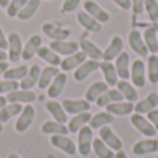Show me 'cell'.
I'll return each mask as SVG.
<instances>
[{
  "label": "cell",
  "mask_w": 158,
  "mask_h": 158,
  "mask_svg": "<svg viewBox=\"0 0 158 158\" xmlns=\"http://www.w3.org/2000/svg\"><path fill=\"white\" fill-rule=\"evenodd\" d=\"M92 143H93V129L90 126L85 125L78 132V146H77L79 154L82 157H87L90 154Z\"/></svg>",
  "instance_id": "1"
},
{
  "label": "cell",
  "mask_w": 158,
  "mask_h": 158,
  "mask_svg": "<svg viewBox=\"0 0 158 158\" xmlns=\"http://www.w3.org/2000/svg\"><path fill=\"white\" fill-rule=\"evenodd\" d=\"M131 123L133 125V128L137 132L147 137H154L157 135L156 128L153 126V123L147 119V117H144L143 114H132L131 115Z\"/></svg>",
  "instance_id": "2"
},
{
  "label": "cell",
  "mask_w": 158,
  "mask_h": 158,
  "mask_svg": "<svg viewBox=\"0 0 158 158\" xmlns=\"http://www.w3.org/2000/svg\"><path fill=\"white\" fill-rule=\"evenodd\" d=\"M33 119H35V108H33L32 104H27V106L22 108L21 114L18 115L15 122V131L18 133H24L28 129L31 128Z\"/></svg>",
  "instance_id": "3"
},
{
  "label": "cell",
  "mask_w": 158,
  "mask_h": 158,
  "mask_svg": "<svg viewBox=\"0 0 158 158\" xmlns=\"http://www.w3.org/2000/svg\"><path fill=\"white\" fill-rule=\"evenodd\" d=\"M146 64L143 60H135L131 67V81L133 82V86L137 89H142L146 86Z\"/></svg>",
  "instance_id": "4"
},
{
  "label": "cell",
  "mask_w": 158,
  "mask_h": 158,
  "mask_svg": "<svg viewBox=\"0 0 158 158\" xmlns=\"http://www.w3.org/2000/svg\"><path fill=\"white\" fill-rule=\"evenodd\" d=\"M8 40V60L11 63H17V61L21 58V54H22V39H21V35L18 32H11L7 38Z\"/></svg>",
  "instance_id": "5"
},
{
  "label": "cell",
  "mask_w": 158,
  "mask_h": 158,
  "mask_svg": "<svg viewBox=\"0 0 158 158\" xmlns=\"http://www.w3.org/2000/svg\"><path fill=\"white\" fill-rule=\"evenodd\" d=\"M50 143L60 151L65 153L67 156H75L77 154V144L67 135H53L50 137Z\"/></svg>",
  "instance_id": "6"
},
{
  "label": "cell",
  "mask_w": 158,
  "mask_h": 158,
  "mask_svg": "<svg viewBox=\"0 0 158 158\" xmlns=\"http://www.w3.org/2000/svg\"><path fill=\"white\" fill-rule=\"evenodd\" d=\"M132 153L135 156H147V154L158 153V140L154 137H147L144 140H139L133 144Z\"/></svg>",
  "instance_id": "7"
},
{
  "label": "cell",
  "mask_w": 158,
  "mask_h": 158,
  "mask_svg": "<svg viewBox=\"0 0 158 158\" xmlns=\"http://www.w3.org/2000/svg\"><path fill=\"white\" fill-rule=\"evenodd\" d=\"M50 49L56 52L58 56H71L79 52V42L75 40H52Z\"/></svg>",
  "instance_id": "8"
},
{
  "label": "cell",
  "mask_w": 158,
  "mask_h": 158,
  "mask_svg": "<svg viewBox=\"0 0 158 158\" xmlns=\"http://www.w3.org/2000/svg\"><path fill=\"white\" fill-rule=\"evenodd\" d=\"M128 40H129V46H131V49L133 50L137 56H140V57H147L148 56V49L144 43L143 35L137 29L131 31Z\"/></svg>",
  "instance_id": "9"
},
{
  "label": "cell",
  "mask_w": 158,
  "mask_h": 158,
  "mask_svg": "<svg viewBox=\"0 0 158 158\" xmlns=\"http://www.w3.org/2000/svg\"><path fill=\"white\" fill-rule=\"evenodd\" d=\"M83 8L89 15H92L94 19H97L100 24H106V22H108L110 18H111L108 11H106L101 6H98L97 3L93 2V0H86V2L83 3Z\"/></svg>",
  "instance_id": "10"
},
{
  "label": "cell",
  "mask_w": 158,
  "mask_h": 158,
  "mask_svg": "<svg viewBox=\"0 0 158 158\" xmlns=\"http://www.w3.org/2000/svg\"><path fill=\"white\" fill-rule=\"evenodd\" d=\"M42 31L52 40H67L71 36V31L69 29L57 27V25L52 24V22H46V24L42 25Z\"/></svg>",
  "instance_id": "11"
},
{
  "label": "cell",
  "mask_w": 158,
  "mask_h": 158,
  "mask_svg": "<svg viewBox=\"0 0 158 158\" xmlns=\"http://www.w3.org/2000/svg\"><path fill=\"white\" fill-rule=\"evenodd\" d=\"M100 139L114 151H119V150H122V147H123L122 140L117 136V133H115L108 125L100 128Z\"/></svg>",
  "instance_id": "12"
},
{
  "label": "cell",
  "mask_w": 158,
  "mask_h": 158,
  "mask_svg": "<svg viewBox=\"0 0 158 158\" xmlns=\"http://www.w3.org/2000/svg\"><path fill=\"white\" fill-rule=\"evenodd\" d=\"M97 69H100V61L97 60H86L75 69L74 72V79L77 82H82L85 81L90 74L96 72Z\"/></svg>",
  "instance_id": "13"
},
{
  "label": "cell",
  "mask_w": 158,
  "mask_h": 158,
  "mask_svg": "<svg viewBox=\"0 0 158 158\" xmlns=\"http://www.w3.org/2000/svg\"><path fill=\"white\" fill-rule=\"evenodd\" d=\"M123 52V40L121 36H112L110 44L103 52V61H112Z\"/></svg>",
  "instance_id": "14"
},
{
  "label": "cell",
  "mask_w": 158,
  "mask_h": 158,
  "mask_svg": "<svg viewBox=\"0 0 158 158\" xmlns=\"http://www.w3.org/2000/svg\"><path fill=\"white\" fill-rule=\"evenodd\" d=\"M77 19H78L79 25H81L82 28H85L87 32L98 33L103 29V24H100L97 19H94L92 15H89L86 11H79L77 14Z\"/></svg>",
  "instance_id": "15"
},
{
  "label": "cell",
  "mask_w": 158,
  "mask_h": 158,
  "mask_svg": "<svg viewBox=\"0 0 158 158\" xmlns=\"http://www.w3.org/2000/svg\"><path fill=\"white\" fill-rule=\"evenodd\" d=\"M79 49H81V52H83L85 56L89 57L90 60H97V61L103 60V50H101L97 44L93 43L92 40H89V39L82 38L81 40H79Z\"/></svg>",
  "instance_id": "16"
},
{
  "label": "cell",
  "mask_w": 158,
  "mask_h": 158,
  "mask_svg": "<svg viewBox=\"0 0 158 158\" xmlns=\"http://www.w3.org/2000/svg\"><path fill=\"white\" fill-rule=\"evenodd\" d=\"M61 104H63L67 114H74V115L90 111V108H92V104L87 100H85V98H82V100H69V98H67Z\"/></svg>",
  "instance_id": "17"
},
{
  "label": "cell",
  "mask_w": 158,
  "mask_h": 158,
  "mask_svg": "<svg viewBox=\"0 0 158 158\" xmlns=\"http://www.w3.org/2000/svg\"><path fill=\"white\" fill-rule=\"evenodd\" d=\"M129 64H131V56L126 52H122L117 58H115V69H117V74L119 79H125L128 81L131 78V68H129Z\"/></svg>",
  "instance_id": "18"
},
{
  "label": "cell",
  "mask_w": 158,
  "mask_h": 158,
  "mask_svg": "<svg viewBox=\"0 0 158 158\" xmlns=\"http://www.w3.org/2000/svg\"><path fill=\"white\" fill-rule=\"evenodd\" d=\"M42 68L38 64H33L29 69H28V74L24 77V79H21V83H19V89L24 90H32L33 87L38 85L39 77H40Z\"/></svg>",
  "instance_id": "19"
},
{
  "label": "cell",
  "mask_w": 158,
  "mask_h": 158,
  "mask_svg": "<svg viewBox=\"0 0 158 158\" xmlns=\"http://www.w3.org/2000/svg\"><path fill=\"white\" fill-rule=\"evenodd\" d=\"M135 104L131 101H117V103H112L106 106V111L112 114L114 117H126V115H131L133 112Z\"/></svg>",
  "instance_id": "20"
},
{
  "label": "cell",
  "mask_w": 158,
  "mask_h": 158,
  "mask_svg": "<svg viewBox=\"0 0 158 158\" xmlns=\"http://www.w3.org/2000/svg\"><path fill=\"white\" fill-rule=\"evenodd\" d=\"M67 81H68V77H67L65 72H60V74L52 81L49 87H47V96H49L52 100L57 98L58 96L63 93L64 87H65V85H67Z\"/></svg>",
  "instance_id": "21"
},
{
  "label": "cell",
  "mask_w": 158,
  "mask_h": 158,
  "mask_svg": "<svg viewBox=\"0 0 158 158\" xmlns=\"http://www.w3.org/2000/svg\"><path fill=\"white\" fill-rule=\"evenodd\" d=\"M40 46H42V38L39 35H32L29 39H28L27 43H25V46L22 47L21 58L25 61L33 58L36 54H38V50Z\"/></svg>",
  "instance_id": "22"
},
{
  "label": "cell",
  "mask_w": 158,
  "mask_h": 158,
  "mask_svg": "<svg viewBox=\"0 0 158 158\" xmlns=\"http://www.w3.org/2000/svg\"><path fill=\"white\" fill-rule=\"evenodd\" d=\"M157 106H158V94L156 92H153L148 96H146L143 100L137 101V103L135 104L133 111L136 112V114H147L148 111L154 110Z\"/></svg>",
  "instance_id": "23"
},
{
  "label": "cell",
  "mask_w": 158,
  "mask_h": 158,
  "mask_svg": "<svg viewBox=\"0 0 158 158\" xmlns=\"http://www.w3.org/2000/svg\"><path fill=\"white\" fill-rule=\"evenodd\" d=\"M7 101L10 103H27L31 104L36 100V94L35 92H31V90H24V89H17L14 92H10L7 94Z\"/></svg>",
  "instance_id": "24"
},
{
  "label": "cell",
  "mask_w": 158,
  "mask_h": 158,
  "mask_svg": "<svg viewBox=\"0 0 158 158\" xmlns=\"http://www.w3.org/2000/svg\"><path fill=\"white\" fill-rule=\"evenodd\" d=\"M100 69L103 72V77H104V81L108 86L111 87H115L119 81L118 78V74H117V69H115V65L111 63V61H101L100 63Z\"/></svg>",
  "instance_id": "25"
},
{
  "label": "cell",
  "mask_w": 158,
  "mask_h": 158,
  "mask_svg": "<svg viewBox=\"0 0 158 158\" xmlns=\"http://www.w3.org/2000/svg\"><path fill=\"white\" fill-rule=\"evenodd\" d=\"M44 107H46V110L49 111V114L54 118V121H57V122H60V123H65L67 121H68V117H67V112H65V110H64L63 104L57 103L56 100H50V101L44 103Z\"/></svg>",
  "instance_id": "26"
},
{
  "label": "cell",
  "mask_w": 158,
  "mask_h": 158,
  "mask_svg": "<svg viewBox=\"0 0 158 158\" xmlns=\"http://www.w3.org/2000/svg\"><path fill=\"white\" fill-rule=\"evenodd\" d=\"M143 39H144V43L147 46L148 52L151 54H157L158 53V28L156 25H151V27L146 28L144 33H143Z\"/></svg>",
  "instance_id": "27"
},
{
  "label": "cell",
  "mask_w": 158,
  "mask_h": 158,
  "mask_svg": "<svg viewBox=\"0 0 158 158\" xmlns=\"http://www.w3.org/2000/svg\"><path fill=\"white\" fill-rule=\"evenodd\" d=\"M83 61H86L85 53L77 52V53H74V54L67 56L65 58H63L60 67H61V69H63V72H67V71H71V69H77Z\"/></svg>",
  "instance_id": "28"
},
{
  "label": "cell",
  "mask_w": 158,
  "mask_h": 158,
  "mask_svg": "<svg viewBox=\"0 0 158 158\" xmlns=\"http://www.w3.org/2000/svg\"><path fill=\"white\" fill-rule=\"evenodd\" d=\"M117 89L121 92V94L123 96L126 101H131V103H136L137 97H139V93H137V89L133 86L132 83H129L125 79H121L117 83Z\"/></svg>",
  "instance_id": "29"
},
{
  "label": "cell",
  "mask_w": 158,
  "mask_h": 158,
  "mask_svg": "<svg viewBox=\"0 0 158 158\" xmlns=\"http://www.w3.org/2000/svg\"><path fill=\"white\" fill-rule=\"evenodd\" d=\"M106 90H108V85H107L106 82H103V81L94 82L93 85H90L89 89L85 93V100H87L89 103H96V101L98 100V97H100Z\"/></svg>",
  "instance_id": "30"
},
{
  "label": "cell",
  "mask_w": 158,
  "mask_h": 158,
  "mask_svg": "<svg viewBox=\"0 0 158 158\" xmlns=\"http://www.w3.org/2000/svg\"><path fill=\"white\" fill-rule=\"evenodd\" d=\"M60 72L61 71L57 67H53V65H49V67H46V68H43L40 72V77H39V81H38V87L42 90L47 89L49 85L52 83V81L57 77Z\"/></svg>",
  "instance_id": "31"
},
{
  "label": "cell",
  "mask_w": 158,
  "mask_h": 158,
  "mask_svg": "<svg viewBox=\"0 0 158 158\" xmlns=\"http://www.w3.org/2000/svg\"><path fill=\"white\" fill-rule=\"evenodd\" d=\"M90 118H92V114H90L89 111L74 115V117L71 118V121L68 122V132L69 133H78L79 129L89 123Z\"/></svg>",
  "instance_id": "32"
},
{
  "label": "cell",
  "mask_w": 158,
  "mask_h": 158,
  "mask_svg": "<svg viewBox=\"0 0 158 158\" xmlns=\"http://www.w3.org/2000/svg\"><path fill=\"white\" fill-rule=\"evenodd\" d=\"M114 121H115V117L112 114H110V112H107V111L97 112L96 115H92V118L89 121V126L94 131V129H100L106 125H110Z\"/></svg>",
  "instance_id": "33"
},
{
  "label": "cell",
  "mask_w": 158,
  "mask_h": 158,
  "mask_svg": "<svg viewBox=\"0 0 158 158\" xmlns=\"http://www.w3.org/2000/svg\"><path fill=\"white\" fill-rule=\"evenodd\" d=\"M123 100V96L121 94V92L118 89H108L103 93V94L98 97V100L96 101L98 107H106L108 104L112 103H117V101H122Z\"/></svg>",
  "instance_id": "34"
},
{
  "label": "cell",
  "mask_w": 158,
  "mask_h": 158,
  "mask_svg": "<svg viewBox=\"0 0 158 158\" xmlns=\"http://www.w3.org/2000/svg\"><path fill=\"white\" fill-rule=\"evenodd\" d=\"M42 133L44 135H68V126H65L64 123H60L57 121H46L42 125Z\"/></svg>",
  "instance_id": "35"
},
{
  "label": "cell",
  "mask_w": 158,
  "mask_h": 158,
  "mask_svg": "<svg viewBox=\"0 0 158 158\" xmlns=\"http://www.w3.org/2000/svg\"><path fill=\"white\" fill-rule=\"evenodd\" d=\"M38 56H39V58H42L43 61H46L49 65L58 67L61 64L60 56H58L56 52H53L49 46H40V47H39Z\"/></svg>",
  "instance_id": "36"
},
{
  "label": "cell",
  "mask_w": 158,
  "mask_h": 158,
  "mask_svg": "<svg viewBox=\"0 0 158 158\" xmlns=\"http://www.w3.org/2000/svg\"><path fill=\"white\" fill-rule=\"evenodd\" d=\"M39 7H40V0H28L24 7L21 8V11L18 13L17 18L21 19V21H28L35 15Z\"/></svg>",
  "instance_id": "37"
},
{
  "label": "cell",
  "mask_w": 158,
  "mask_h": 158,
  "mask_svg": "<svg viewBox=\"0 0 158 158\" xmlns=\"http://www.w3.org/2000/svg\"><path fill=\"white\" fill-rule=\"evenodd\" d=\"M22 108H24V107L19 103L6 104V106L0 110V122L4 123V122H7V121H10L13 117H15V115H19Z\"/></svg>",
  "instance_id": "38"
},
{
  "label": "cell",
  "mask_w": 158,
  "mask_h": 158,
  "mask_svg": "<svg viewBox=\"0 0 158 158\" xmlns=\"http://www.w3.org/2000/svg\"><path fill=\"white\" fill-rule=\"evenodd\" d=\"M92 147H93L94 154L97 156V158H114L115 157L114 150H111V148H110L108 146L100 139V137L93 139Z\"/></svg>",
  "instance_id": "39"
},
{
  "label": "cell",
  "mask_w": 158,
  "mask_h": 158,
  "mask_svg": "<svg viewBox=\"0 0 158 158\" xmlns=\"http://www.w3.org/2000/svg\"><path fill=\"white\" fill-rule=\"evenodd\" d=\"M28 67L27 65H21V67H15V68H7L3 74V78L6 81H19L24 79V77L28 74Z\"/></svg>",
  "instance_id": "40"
},
{
  "label": "cell",
  "mask_w": 158,
  "mask_h": 158,
  "mask_svg": "<svg viewBox=\"0 0 158 158\" xmlns=\"http://www.w3.org/2000/svg\"><path fill=\"white\" fill-rule=\"evenodd\" d=\"M148 69V81L151 83H158V56L157 54H150L148 56V64H147Z\"/></svg>",
  "instance_id": "41"
},
{
  "label": "cell",
  "mask_w": 158,
  "mask_h": 158,
  "mask_svg": "<svg viewBox=\"0 0 158 158\" xmlns=\"http://www.w3.org/2000/svg\"><path fill=\"white\" fill-rule=\"evenodd\" d=\"M144 11L147 13L148 19L151 22L158 21V2L157 0H146L144 2Z\"/></svg>",
  "instance_id": "42"
},
{
  "label": "cell",
  "mask_w": 158,
  "mask_h": 158,
  "mask_svg": "<svg viewBox=\"0 0 158 158\" xmlns=\"http://www.w3.org/2000/svg\"><path fill=\"white\" fill-rule=\"evenodd\" d=\"M28 0H11L10 4L7 6V8H6V13H7V15L10 17V18H14V17L18 15V13L21 11V8L25 6V3H27Z\"/></svg>",
  "instance_id": "43"
},
{
  "label": "cell",
  "mask_w": 158,
  "mask_h": 158,
  "mask_svg": "<svg viewBox=\"0 0 158 158\" xmlns=\"http://www.w3.org/2000/svg\"><path fill=\"white\" fill-rule=\"evenodd\" d=\"M17 89H19V83L17 81H0V96L8 94Z\"/></svg>",
  "instance_id": "44"
},
{
  "label": "cell",
  "mask_w": 158,
  "mask_h": 158,
  "mask_svg": "<svg viewBox=\"0 0 158 158\" xmlns=\"http://www.w3.org/2000/svg\"><path fill=\"white\" fill-rule=\"evenodd\" d=\"M81 4V0H64L63 7H61V13L63 14H68L75 11Z\"/></svg>",
  "instance_id": "45"
},
{
  "label": "cell",
  "mask_w": 158,
  "mask_h": 158,
  "mask_svg": "<svg viewBox=\"0 0 158 158\" xmlns=\"http://www.w3.org/2000/svg\"><path fill=\"white\" fill-rule=\"evenodd\" d=\"M144 2L146 0H132V11L136 15H139L144 11Z\"/></svg>",
  "instance_id": "46"
},
{
  "label": "cell",
  "mask_w": 158,
  "mask_h": 158,
  "mask_svg": "<svg viewBox=\"0 0 158 158\" xmlns=\"http://www.w3.org/2000/svg\"><path fill=\"white\" fill-rule=\"evenodd\" d=\"M147 119L153 123V126L156 128L157 133H158V110H151V111L147 112Z\"/></svg>",
  "instance_id": "47"
},
{
  "label": "cell",
  "mask_w": 158,
  "mask_h": 158,
  "mask_svg": "<svg viewBox=\"0 0 158 158\" xmlns=\"http://www.w3.org/2000/svg\"><path fill=\"white\" fill-rule=\"evenodd\" d=\"M112 2L122 10H131L132 8V0H112Z\"/></svg>",
  "instance_id": "48"
},
{
  "label": "cell",
  "mask_w": 158,
  "mask_h": 158,
  "mask_svg": "<svg viewBox=\"0 0 158 158\" xmlns=\"http://www.w3.org/2000/svg\"><path fill=\"white\" fill-rule=\"evenodd\" d=\"M0 49L2 50L8 49V40H7V38H6V35H4L2 28H0Z\"/></svg>",
  "instance_id": "49"
},
{
  "label": "cell",
  "mask_w": 158,
  "mask_h": 158,
  "mask_svg": "<svg viewBox=\"0 0 158 158\" xmlns=\"http://www.w3.org/2000/svg\"><path fill=\"white\" fill-rule=\"evenodd\" d=\"M7 68H10L7 61H0V77H3V74H4V71Z\"/></svg>",
  "instance_id": "50"
},
{
  "label": "cell",
  "mask_w": 158,
  "mask_h": 158,
  "mask_svg": "<svg viewBox=\"0 0 158 158\" xmlns=\"http://www.w3.org/2000/svg\"><path fill=\"white\" fill-rule=\"evenodd\" d=\"M114 158H129V157H128V154H126L123 150H119V151H117V153H115Z\"/></svg>",
  "instance_id": "51"
},
{
  "label": "cell",
  "mask_w": 158,
  "mask_h": 158,
  "mask_svg": "<svg viewBox=\"0 0 158 158\" xmlns=\"http://www.w3.org/2000/svg\"><path fill=\"white\" fill-rule=\"evenodd\" d=\"M7 60H8V56L6 53V50L0 49V61H7Z\"/></svg>",
  "instance_id": "52"
},
{
  "label": "cell",
  "mask_w": 158,
  "mask_h": 158,
  "mask_svg": "<svg viewBox=\"0 0 158 158\" xmlns=\"http://www.w3.org/2000/svg\"><path fill=\"white\" fill-rule=\"evenodd\" d=\"M6 104H7V98H6L4 96H0V110H2Z\"/></svg>",
  "instance_id": "53"
},
{
  "label": "cell",
  "mask_w": 158,
  "mask_h": 158,
  "mask_svg": "<svg viewBox=\"0 0 158 158\" xmlns=\"http://www.w3.org/2000/svg\"><path fill=\"white\" fill-rule=\"evenodd\" d=\"M11 0H0V7L2 8H7V6L10 4Z\"/></svg>",
  "instance_id": "54"
},
{
  "label": "cell",
  "mask_w": 158,
  "mask_h": 158,
  "mask_svg": "<svg viewBox=\"0 0 158 158\" xmlns=\"http://www.w3.org/2000/svg\"><path fill=\"white\" fill-rule=\"evenodd\" d=\"M8 158H21V157H19L18 154H15V153H11L10 156H8Z\"/></svg>",
  "instance_id": "55"
},
{
  "label": "cell",
  "mask_w": 158,
  "mask_h": 158,
  "mask_svg": "<svg viewBox=\"0 0 158 158\" xmlns=\"http://www.w3.org/2000/svg\"><path fill=\"white\" fill-rule=\"evenodd\" d=\"M3 129H4V128H3V123L0 122V133H2V132H3Z\"/></svg>",
  "instance_id": "56"
},
{
  "label": "cell",
  "mask_w": 158,
  "mask_h": 158,
  "mask_svg": "<svg viewBox=\"0 0 158 158\" xmlns=\"http://www.w3.org/2000/svg\"><path fill=\"white\" fill-rule=\"evenodd\" d=\"M156 27H157V28H158V21H157V25H156Z\"/></svg>",
  "instance_id": "57"
},
{
  "label": "cell",
  "mask_w": 158,
  "mask_h": 158,
  "mask_svg": "<svg viewBox=\"0 0 158 158\" xmlns=\"http://www.w3.org/2000/svg\"><path fill=\"white\" fill-rule=\"evenodd\" d=\"M156 158H158V153H157V157H156Z\"/></svg>",
  "instance_id": "58"
},
{
  "label": "cell",
  "mask_w": 158,
  "mask_h": 158,
  "mask_svg": "<svg viewBox=\"0 0 158 158\" xmlns=\"http://www.w3.org/2000/svg\"><path fill=\"white\" fill-rule=\"evenodd\" d=\"M157 56H158V54H157Z\"/></svg>",
  "instance_id": "59"
}]
</instances>
